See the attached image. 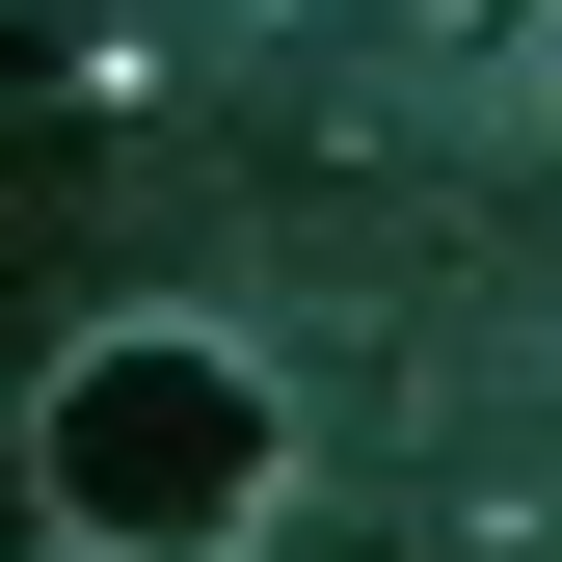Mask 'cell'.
I'll return each mask as SVG.
<instances>
[{"label":"cell","instance_id":"1","mask_svg":"<svg viewBox=\"0 0 562 562\" xmlns=\"http://www.w3.org/2000/svg\"><path fill=\"white\" fill-rule=\"evenodd\" d=\"M54 509L108 562L241 536L268 509V375H215V348H81V375H54Z\"/></svg>","mask_w":562,"mask_h":562}]
</instances>
